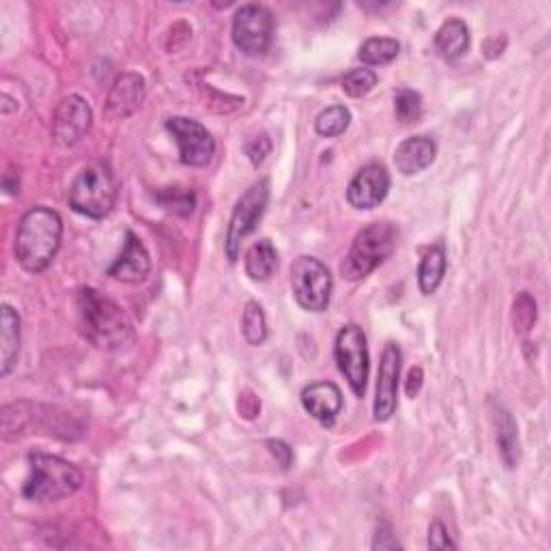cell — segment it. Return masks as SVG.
<instances>
[{"label": "cell", "mask_w": 551, "mask_h": 551, "mask_svg": "<svg viewBox=\"0 0 551 551\" xmlns=\"http://www.w3.org/2000/svg\"><path fill=\"white\" fill-rule=\"evenodd\" d=\"M78 326L87 341L104 351L125 349L134 341V328L127 315L97 289H80L76 295Z\"/></svg>", "instance_id": "cell-1"}, {"label": "cell", "mask_w": 551, "mask_h": 551, "mask_svg": "<svg viewBox=\"0 0 551 551\" xmlns=\"http://www.w3.org/2000/svg\"><path fill=\"white\" fill-rule=\"evenodd\" d=\"M63 239V220L54 209L37 205L28 209L22 216L18 231H16V252L18 263L26 272L39 274L48 270V265L54 261L56 252L61 248Z\"/></svg>", "instance_id": "cell-2"}, {"label": "cell", "mask_w": 551, "mask_h": 551, "mask_svg": "<svg viewBox=\"0 0 551 551\" xmlns=\"http://www.w3.org/2000/svg\"><path fill=\"white\" fill-rule=\"evenodd\" d=\"M31 463V476L24 483V498L31 502H56L74 496L82 487V472L69 461L44 455V452H33L28 457Z\"/></svg>", "instance_id": "cell-3"}, {"label": "cell", "mask_w": 551, "mask_h": 551, "mask_svg": "<svg viewBox=\"0 0 551 551\" xmlns=\"http://www.w3.org/2000/svg\"><path fill=\"white\" fill-rule=\"evenodd\" d=\"M394 246H397V229H394L392 222L384 220L364 226L353 237L351 248L341 265L343 278L356 282L373 274L390 257Z\"/></svg>", "instance_id": "cell-4"}, {"label": "cell", "mask_w": 551, "mask_h": 551, "mask_svg": "<svg viewBox=\"0 0 551 551\" xmlns=\"http://www.w3.org/2000/svg\"><path fill=\"white\" fill-rule=\"evenodd\" d=\"M117 179L106 166L95 164L84 168L80 175L74 179L72 188H69V207L78 214L102 220L106 218L117 203Z\"/></svg>", "instance_id": "cell-5"}, {"label": "cell", "mask_w": 551, "mask_h": 551, "mask_svg": "<svg viewBox=\"0 0 551 551\" xmlns=\"http://www.w3.org/2000/svg\"><path fill=\"white\" fill-rule=\"evenodd\" d=\"M267 203H270V179L254 181L252 186L242 194V199L237 201L229 220V229H226V239H224L226 257H229L231 263L239 259L242 242L254 229H257L261 216L265 214Z\"/></svg>", "instance_id": "cell-6"}, {"label": "cell", "mask_w": 551, "mask_h": 551, "mask_svg": "<svg viewBox=\"0 0 551 551\" xmlns=\"http://www.w3.org/2000/svg\"><path fill=\"white\" fill-rule=\"evenodd\" d=\"M291 289L308 313H323L332 298V274L315 257H300L291 267Z\"/></svg>", "instance_id": "cell-7"}, {"label": "cell", "mask_w": 551, "mask_h": 551, "mask_svg": "<svg viewBox=\"0 0 551 551\" xmlns=\"http://www.w3.org/2000/svg\"><path fill=\"white\" fill-rule=\"evenodd\" d=\"M334 356L338 362V371L343 373L347 384L356 397H364L366 381H369V345L360 326L349 323L336 334Z\"/></svg>", "instance_id": "cell-8"}, {"label": "cell", "mask_w": 551, "mask_h": 551, "mask_svg": "<svg viewBox=\"0 0 551 551\" xmlns=\"http://www.w3.org/2000/svg\"><path fill=\"white\" fill-rule=\"evenodd\" d=\"M274 16L263 5H244L233 18V41L248 56H261L272 46Z\"/></svg>", "instance_id": "cell-9"}, {"label": "cell", "mask_w": 551, "mask_h": 551, "mask_svg": "<svg viewBox=\"0 0 551 551\" xmlns=\"http://www.w3.org/2000/svg\"><path fill=\"white\" fill-rule=\"evenodd\" d=\"M166 130L171 132L179 147V158L186 166H207L216 153V140L211 138L207 127L188 117H171L166 121Z\"/></svg>", "instance_id": "cell-10"}, {"label": "cell", "mask_w": 551, "mask_h": 551, "mask_svg": "<svg viewBox=\"0 0 551 551\" xmlns=\"http://www.w3.org/2000/svg\"><path fill=\"white\" fill-rule=\"evenodd\" d=\"M93 112L80 95H69L56 106L52 115V136L61 147H74L91 130Z\"/></svg>", "instance_id": "cell-11"}, {"label": "cell", "mask_w": 551, "mask_h": 551, "mask_svg": "<svg viewBox=\"0 0 551 551\" xmlns=\"http://www.w3.org/2000/svg\"><path fill=\"white\" fill-rule=\"evenodd\" d=\"M399 375H401V349L399 345L388 343L381 353L379 373H377V390L373 414L377 422H386L392 418L397 409V392H399Z\"/></svg>", "instance_id": "cell-12"}, {"label": "cell", "mask_w": 551, "mask_h": 551, "mask_svg": "<svg viewBox=\"0 0 551 551\" xmlns=\"http://www.w3.org/2000/svg\"><path fill=\"white\" fill-rule=\"evenodd\" d=\"M390 192V173L386 166L369 164L351 179L347 188V203L353 209H375Z\"/></svg>", "instance_id": "cell-13"}, {"label": "cell", "mask_w": 551, "mask_h": 551, "mask_svg": "<svg viewBox=\"0 0 551 551\" xmlns=\"http://www.w3.org/2000/svg\"><path fill=\"white\" fill-rule=\"evenodd\" d=\"M145 78L134 72L121 74L115 84H112V89L108 93L106 100V117L112 121L119 119H127L132 117L134 112L140 108L145 100Z\"/></svg>", "instance_id": "cell-14"}, {"label": "cell", "mask_w": 551, "mask_h": 551, "mask_svg": "<svg viewBox=\"0 0 551 551\" xmlns=\"http://www.w3.org/2000/svg\"><path fill=\"white\" fill-rule=\"evenodd\" d=\"M149 274H151V257L145 244L140 242L136 233L127 231L121 257L108 267V276L127 282V285H138V282H145Z\"/></svg>", "instance_id": "cell-15"}, {"label": "cell", "mask_w": 551, "mask_h": 551, "mask_svg": "<svg viewBox=\"0 0 551 551\" xmlns=\"http://www.w3.org/2000/svg\"><path fill=\"white\" fill-rule=\"evenodd\" d=\"M302 407L321 425H332L343 409V392L332 381H317L304 388Z\"/></svg>", "instance_id": "cell-16"}, {"label": "cell", "mask_w": 551, "mask_h": 551, "mask_svg": "<svg viewBox=\"0 0 551 551\" xmlns=\"http://www.w3.org/2000/svg\"><path fill=\"white\" fill-rule=\"evenodd\" d=\"M437 155L435 140L429 136H412L403 140V143L394 151V164L397 171L405 177L418 175L429 168Z\"/></svg>", "instance_id": "cell-17"}, {"label": "cell", "mask_w": 551, "mask_h": 551, "mask_svg": "<svg viewBox=\"0 0 551 551\" xmlns=\"http://www.w3.org/2000/svg\"><path fill=\"white\" fill-rule=\"evenodd\" d=\"M20 315L9 304L0 313V375L7 377L18 362L20 351Z\"/></svg>", "instance_id": "cell-18"}, {"label": "cell", "mask_w": 551, "mask_h": 551, "mask_svg": "<svg viewBox=\"0 0 551 551\" xmlns=\"http://www.w3.org/2000/svg\"><path fill=\"white\" fill-rule=\"evenodd\" d=\"M435 52L442 56L444 61H457L470 48V28L463 20L452 18L440 26L435 33Z\"/></svg>", "instance_id": "cell-19"}, {"label": "cell", "mask_w": 551, "mask_h": 551, "mask_svg": "<svg viewBox=\"0 0 551 551\" xmlns=\"http://www.w3.org/2000/svg\"><path fill=\"white\" fill-rule=\"evenodd\" d=\"M493 422H496V437H498V446H500V455L506 463V468H515L519 463V431H517V422L513 414L504 407L493 409Z\"/></svg>", "instance_id": "cell-20"}, {"label": "cell", "mask_w": 551, "mask_h": 551, "mask_svg": "<svg viewBox=\"0 0 551 551\" xmlns=\"http://www.w3.org/2000/svg\"><path fill=\"white\" fill-rule=\"evenodd\" d=\"M244 265H246V274L252 280L257 282L270 280L278 270V252L270 239H259V242H254L246 252Z\"/></svg>", "instance_id": "cell-21"}, {"label": "cell", "mask_w": 551, "mask_h": 551, "mask_svg": "<svg viewBox=\"0 0 551 551\" xmlns=\"http://www.w3.org/2000/svg\"><path fill=\"white\" fill-rule=\"evenodd\" d=\"M444 274H446V248L442 242H437L425 252V257L420 261V267H418L420 291L425 295H433L437 289H440Z\"/></svg>", "instance_id": "cell-22"}, {"label": "cell", "mask_w": 551, "mask_h": 551, "mask_svg": "<svg viewBox=\"0 0 551 551\" xmlns=\"http://www.w3.org/2000/svg\"><path fill=\"white\" fill-rule=\"evenodd\" d=\"M399 41L390 37H371L360 46V61L366 65H386L399 56Z\"/></svg>", "instance_id": "cell-23"}, {"label": "cell", "mask_w": 551, "mask_h": 551, "mask_svg": "<svg viewBox=\"0 0 551 551\" xmlns=\"http://www.w3.org/2000/svg\"><path fill=\"white\" fill-rule=\"evenodd\" d=\"M351 123V112L345 106H330L319 112L315 121V130L323 138H336L347 132Z\"/></svg>", "instance_id": "cell-24"}, {"label": "cell", "mask_w": 551, "mask_h": 551, "mask_svg": "<svg viewBox=\"0 0 551 551\" xmlns=\"http://www.w3.org/2000/svg\"><path fill=\"white\" fill-rule=\"evenodd\" d=\"M242 332H244V338L254 345L259 347L265 343L267 338V319H265V313L263 308L257 304V302H248L246 308H244V317H242Z\"/></svg>", "instance_id": "cell-25"}, {"label": "cell", "mask_w": 551, "mask_h": 551, "mask_svg": "<svg viewBox=\"0 0 551 551\" xmlns=\"http://www.w3.org/2000/svg\"><path fill=\"white\" fill-rule=\"evenodd\" d=\"M394 115L403 125L418 123L422 117V97L412 89H399L394 93Z\"/></svg>", "instance_id": "cell-26"}, {"label": "cell", "mask_w": 551, "mask_h": 551, "mask_svg": "<svg viewBox=\"0 0 551 551\" xmlns=\"http://www.w3.org/2000/svg\"><path fill=\"white\" fill-rule=\"evenodd\" d=\"M155 199H158V203L164 209L173 211V214H177V216H190L192 211H194V207H196L194 194L190 190H186V188H166V190H160Z\"/></svg>", "instance_id": "cell-27"}, {"label": "cell", "mask_w": 551, "mask_h": 551, "mask_svg": "<svg viewBox=\"0 0 551 551\" xmlns=\"http://www.w3.org/2000/svg\"><path fill=\"white\" fill-rule=\"evenodd\" d=\"M377 84V74L369 67H360V69H351L349 74H345L343 78V91L349 97H364L369 95Z\"/></svg>", "instance_id": "cell-28"}, {"label": "cell", "mask_w": 551, "mask_h": 551, "mask_svg": "<svg viewBox=\"0 0 551 551\" xmlns=\"http://www.w3.org/2000/svg\"><path fill=\"white\" fill-rule=\"evenodd\" d=\"M513 323L517 334H528L536 323V302L530 293H519L513 304Z\"/></svg>", "instance_id": "cell-29"}, {"label": "cell", "mask_w": 551, "mask_h": 551, "mask_svg": "<svg viewBox=\"0 0 551 551\" xmlns=\"http://www.w3.org/2000/svg\"><path fill=\"white\" fill-rule=\"evenodd\" d=\"M270 151H272V143L265 134L254 136L250 143L246 145V153H248V158L254 166H259L267 158V155H270Z\"/></svg>", "instance_id": "cell-30"}, {"label": "cell", "mask_w": 551, "mask_h": 551, "mask_svg": "<svg viewBox=\"0 0 551 551\" xmlns=\"http://www.w3.org/2000/svg\"><path fill=\"white\" fill-rule=\"evenodd\" d=\"M429 547L431 549H457V543L450 539L448 530L440 519H435L429 528Z\"/></svg>", "instance_id": "cell-31"}, {"label": "cell", "mask_w": 551, "mask_h": 551, "mask_svg": "<svg viewBox=\"0 0 551 551\" xmlns=\"http://www.w3.org/2000/svg\"><path fill=\"white\" fill-rule=\"evenodd\" d=\"M267 448H270V452L276 457V461H278V465H280L282 470H289L291 468L293 452H291V448L285 442H282V440H270V442H267Z\"/></svg>", "instance_id": "cell-32"}, {"label": "cell", "mask_w": 551, "mask_h": 551, "mask_svg": "<svg viewBox=\"0 0 551 551\" xmlns=\"http://www.w3.org/2000/svg\"><path fill=\"white\" fill-rule=\"evenodd\" d=\"M373 549H401V543L397 541V536H394L390 532V528H381L377 534H375V541H373Z\"/></svg>", "instance_id": "cell-33"}, {"label": "cell", "mask_w": 551, "mask_h": 551, "mask_svg": "<svg viewBox=\"0 0 551 551\" xmlns=\"http://www.w3.org/2000/svg\"><path fill=\"white\" fill-rule=\"evenodd\" d=\"M422 377H425V375H422V371L418 369V366H416V369H412V371L407 373V384H405L407 397H412V399L418 397V392H420V388H422Z\"/></svg>", "instance_id": "cell-34"}]
</instances>
